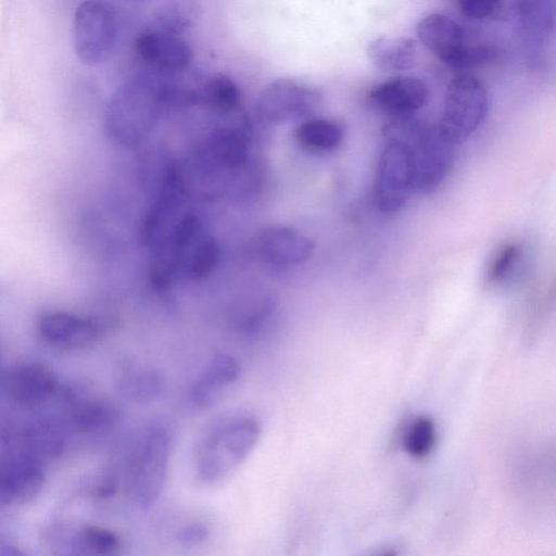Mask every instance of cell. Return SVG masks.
<instances>
[{"instance_id": "6da1fadb", "label": "cell", "mask_w": 556, "mask_h": 556, "mask_svg": "<svg viewBox=\"0 0 556 556\" xmlns=\"http://www.w3.org/2000/svg\"><path fill=\"white\" fill-rule=\"evenodd\" d=\"M261 433V421L250 412L233 410L214 418L195 442L197 478L205 484L228 478L254 450Z\"/></svg>"}, {"instance_id": "7a4b0ae2", "label": "cell", "mask_w": 556, "mask_h": 556, "mask_svg": "<svg viewBox=\"0 0 556 556\" xmlns=\"http://www.w3.org/2000/svg\"><path fill=\"white\" fill-rule=\"evenodd\" d=\"M168 86L148 74L125 81L106 108V135L119 144L138 143L155 125L163 105L168 102Z\"/></svg>"}, {"instance_id": "3957f363", "label": "cell", "mask_w": 556, "mask_h": 556, "mask_svg": "<svg viewBox=\"0 0 556 556\" xmlns=\"http://www.w3.org/2000/svg\"><path fill=\"white\" fill-rule=\"evenodd\" d=\"M173 434L164 420H152L139 429L132 441L124 472V488L140 510H148L164 489Z\"/></svg>"}, {"instance_id": "277c9868", "label": "cell", "mask_w": 556, "mask_h": 556, "mask_svg": "<svg viewBox=\"0 0 556 556\" xmlns=\"http://www.w3.org/2000/svg\"><path fill=\"white\" fill-rule=\"evenodd\" d=\"M412 116L393 117L383 132L387 139L400 140L408 147L415 169V189L431 193L450 175L456 146L441 135L438 126Z\"/></svg>"}, {"instance_id": "5b68a950", "label": "cell", "mask_w": 556, "mask_h": 556, "mask_svg": "<svg viewBox=\"0 0 556 556\" xmlns=\"http://www.w3.org/2000/svg\"><path fill=\"white\" fill-rule=\"evenodd\" d=\"M488 109L489 96L484 84L473 75L462 74L447 85L438 128L446 140L456 146L478 129Z\"/></svg>"}, {"instance_id": "8992f818", "label": "cell", "mask_w": 556, "mask_h": 556, "mask_svg": "<svg viewBox=\"0 0 556 556\" xmlns=\"http://www.w3.org/2000/svg\"><path fill=\"white\" fill-rule=\"evenodd\" d=\"M118 16L105 0H85L74 14L73 36L77 58L96 66L113 53L118 39Z\"/></svg>"}, {"instance_id": "52a82bcc", "label": "cell", "mask_w": 556, "mask_h": 556, "mask_svg": "<svg viewBox=\"0 0 556 556\" xmlns=\"http://www.w3.org/2000/svg\"><path fill=\"white\" fill-rule=\"evenodd\" d=\"M417 35L425 48L455 70L479 66L493 58V51L488 47H469L462 25L440 13L421 18Z\"/></svg>"}, {"instance_id": "ba28073f", "label": "cell", "mask_w": 556, "mask_h": 556, "mask_svg": "<svg viewBox=\"0 0 556 556\" xmlns=\"http://www.w3.org/2000/svg\"><path fill=\"white\" fill-rule=\"evenodd\" d=\"M414 190L415 169L408 147L400 140L388 139L376 170V205L387 214L400 212Z\"/></svg>"}, {"instance_id": "9c48e42d", "label": "cell", "mask_w": 556, "mask_h": 556, "mask_svg": "<svg viewBox=\"0 0 556 556\" xmlns=\"http://www.w3.org/2000/svg\"><path fill=\"white\" fill-rule=\"evenodd\" d=\"M321 92L311 84L279 78L267 85L256 102L260 118L267 123H283L305 118L321 103Z\"/></svg>"}, {"instance_id": "30bf717a", "label": "cell", "mask_w": 556, "mask_h": 556, "mask_svg": "<svg viewBox=\"0 0 556 556\" xmlns=\"http://www.w3.org/2000/svg\"><path fill=\"white\" fill-rule=\"evenodd\" d=\"M138 59L149 68L161 74H177L187 70L193 53L178 35L160 29L140 34L135 41Z\"/></svg>"}, {"instance_id": "8fae6325", "label": "cell", "mask_w": 556, "mask_h": 556, "mask_svg": "<svg viewBox=\"0 0 556 556\" xmlns=\"http://www.w3.org/2000/svg\"><path fill=\"white\" fill-rule=\"evenodd\" d=\"M241 376V366L231 355L214 354L195 376L187 391V401L195 409L218 403Z\"/></svg>"}, {"instance_id": "7c38bea8", "label": "cell", "mask_w": 556, "mask_h": 556, "mask_svg": "<svg viewBox=\"0 0 556 556\" xmlns=\"http://www.w3.org/2000/svg\"><path fill=\"white\" fill-rule=\"evenodd\" d=\"M45 475L39 459L27 453L0 455V501L24 504L42 489Z\"/></svg>"}, {"instance_id": "4fadbf2b", "label": "cell", "mask_w": 556, "mask_h": 556, "mask_svg": "<svg viewBox=\"0 0 556 556\" xmlns=\"http://www.w3.org/2000/svg\"><path fill=\"white\" fill-rule=\"evenodd\" d=\"M368 99L375 109L389 116H410L427 104L429 88L418 77L396 76L372 88Z\"/></svg>"}, {"instance_id": "5bb4252c", "label": "cell", "mask_w": 556, "mask_h": 556, "mask_svg": "<svg viewBox=\"0 0 556 556\" xmlns=\"http://www.w3.org/2000/svg\"><path fill=\"white\" fill-rule=\"evenodd\" d=\"M38 328L43 340L51 345L83 349L91 345L102 334L105 326L97 318L52 312L40 318Z\"/></svg>"}, {"instance_id": "9a60e30c", "label": "cell", "mask_w": 556, "mask_h": 556, "mask_svg": "<svg viewBox=\"0 0 556 556\" xmlns=\"http://www.w3.org/2000/svg\"><path fill=\"white\" fill-rule=\"evenodd\" d=\"M520 39L529 62H538L554 30L555 0H516Z\"/></svg>"}, {"instance_id": "2e32d148", "label": "cell", "mask_w": 556, "mask_h": 556, "mask_svg": "<svg viewBox=\"0 0 556 556\" xmlns=\"http://www.w3.org/2000/svg\"><path fill=\"white\" fill-rule=\"evenodd\" d=\"M262 254L278 265H298L306 262L315 250L308 236L287 226H271L258 237Z\"/></svg>"}, {"instance_id": "e0dca14e", "label": "cell", "mask_w": 556, "mask_h": 556, "mask_svg": "<svg viewBox=\"0 0 556 556\" xmlns=\"http://www.w3.org/2000/svg\"><path fill=\"white\" fill-rule=\"evenodd\" d=\"M56 379L45 365L30 363L16 367L9 378L12 399L24 406L46 402L55 391Z\"/></svg>"}, {"instance_id": "ac0fdd59", "label": "cell", "mask_w": 556, "mask_h": 556, "mask_svg": "<svg viewBox=\"0 0 556 556\" xmlns=\"http://www.w3.org/2000/svg\"><path fill=\"white\" fill-rule=\"evenodd\" d=\"M117 386L125 399L144 405L163 396L166 391V377L154 366L131 362L122 368Z\"/></svg>"}, {"instance_id": "d6986e66", "label": "cell", "mask_w": 556, "mask_h": 556, "mask_svg": "<svg viewBox=\"0 0 556 556\" xmlns=\"http://www.w3.org/2000/svg\"><path fill=\"white\" fill-rule=\"evenodd\" d=\"M367 55L374 66L382 72L408 71L416 63V42L406 37H378L368 43Z\"/></svg>"}, {"instance_id": "ffe728a7", "label": "cell", "mask_w": 556, "mask_h": 556, "mask_svg": "<svg viewBox=\"0 0 556 556\" xmlns=\"http://www.w3.org/2000/svg\"><path fill=\"white\" fill-rule=\"evenodd\" d=\"M344 137V126L329 118H306L295 129L298 142L308 150L318 152L337 149Z\"/></svg>"}, {"instance_id": "44dd1931", "label": "cell", "mask_w": 556, "mask_h": 556, "mask_svg": "<svg viewBox=\"0 0 556 556\" xmlns=\"http://www.w3.org/2000/svg\"><path fill=\"white\" fill-rule=\"evenodd\" d=\"M194 102L203 103L211 110L227 114L240 104V91L236 83L224 74L208 77L194 92Z\"/></svg>"}, {"instance_id": "7402d4cb", "label": "cell", "mask_w": 556, "mask_h": 556, "mask_svg": "<svg viewBox=\"0 0 556 556\" xmlns=\"http://www.w3.org/2000/svg\"><path fill=\"white\" fill-rule=\"evenodd\" d=\"M208 150L214 162L227 169L241 168L249 156L244 137L230 128L214 131L208 141Z\"/></svg>"}, {"instance_id": "603a6c76", "label": "cell", "mask_w": 556, "mask_h": 556, "mask_svg": "<svg viewBox=\"0 0 556 556\" xmlns=\"http://www.w3.org/2000/svg\"><path fill=\"white\" fill-rule=\"evenodd\" d=\"M200 13L199 0H165L156 12V29L178 35L192 27Z\"/></svg>"}, {"instance_id": "cb8c5ba5", "label": "cell", "mask_w": 556, "mask_h": 556, "mask_svg": "<svg viewBox=\"0 0 556 556\" xmlns=\"http://www.w3.org/2000/svg\"><path fill=\"white\" fill-rule=\"evenodd\" d=\"M76 424L87 432H103L121 419L118 408L110 402L98 400L84 404L76 414Z\"/></svg>"}, {"instance_id": "d4e9b609", "label": "cell", "mask_w": 556, "mask_h": 556, "mask_svg": "<svg viewBox=\"0 0 556 556\" xmlns=\"http://www.w3.org/2000/svg\"><path fill=\"white\" fill-rule=\"evenodd\" d=\"M219 257L220 249L214 238L204 237L197 240L185 258L187 274L192 279H202L214 270Z\"/></svg>"}, {"instance_id": "484cf974", "label": "cell", "mask_w": 556, "mask_h": 556, "mask_svg": "<svg viewBox=\"0 0 556 556\" xmlns=\"http://www.w3.org/2000/svg\"><path fill=\"white\" fill-rule=\"evenodd\" d=\"M435 443V426L428 417L415 419L407 428L403 444L406 452L415 458L430 454Z\"/></svg>"}, {"instance_id": "4316f807", "label": "cell", "mask_w": 556, "mask_h": 556, "mask_svg": "<svg viewBox=\"0 0 556 556\" xmlns=\"http://www.w3.org/2000/svg\"><path fill=\"white\" fill-rule=\"evenodd\" d=\"M522 250L517 242L503 244L492 256L486 268V281L492 285L504 283L511 277L520 262Z\"/></svg>"}, {"instance_id": "83f0119b", "label": "cell", "mask_w": 556, "mask_h": 556, "mask_svg": "<svg viewBox=\"0 0 556 556\" xmlns=\"http://www.w3.org/2000/svg\"><path fill=\"white\" fill-rule=\"evenodd\" d=\"M25 447L29 451L27 454L38 459L58 454L62 448V441L49 427L35 426L25 433Z\"/></svg>"}, {"instance_id": "f1b7e54d", "label": "cell", "mask_w": 556, "mask_h": 556, "mask_svg": "<svg viewBox=\"0 0 556 556\" xmlns=\"http://www.w3.org/2000/svg\"><path fill=\"white\" fill-rule=\"evenodd\" d=\"M84 545L94 554L111 555L121 546L119 538L111 530L90 526L81 532Z\"/></svg>"}, {"instance_id": "f546056e", "label": "cell", "mask_w": 556, "mask_h": 556, "mask_svg": "<svg viewBox=\"0 0 556 556\" xmlns=\"http://www.w3.org/2000/svg\"><path fill=\"white\" fill-rule=\"evenodd\" d=\"M463 15L470 20H485L493 16L501 7V0H458Z\"/></svg>"}, {"instance_id": "4dcf8cb0", "label": "cell", "mask_w": 556, "mask_h": 556, "mask_svg": "<svg viewBox=\"0 0 556 556\" xmlns=\"http://www.w3.org/2000/svg\"><path fill=\"white\" fill-rule=\"evenodd\" d=\"M210 528L202 522H190L182 526L176 533V540L184 545H197L206 541Z\"/></svg>"}]
</instances>
